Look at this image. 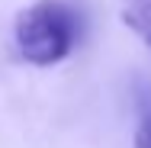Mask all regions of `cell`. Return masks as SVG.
I'll use <instances>...</instances> for the list:
<instances>
[{
    "instance_id": "obj_1",
    "label": "cell",
    "mask_w": 151,
    "mask_h": 148,
    "mask_svg": "<svg viewBox=\"0 0 151 148\" xmlns=\"http://www.w3.org/2000/svg\"><path fill=\"white\" fill-rule=\"evenodd\" d=\"M74 39H77L74 13L58 0H39L16 16V45L29 64L39 68L58 64L61 58L71 55Z\"/></svg>"
},
{
    "instance_id": "obj_2",
    "label": "cell",
    "mask_w": 151,
    "mask_h": 148,
    "mask_svg": "<svg viewBox=\"0 0 151 148\" xmlns=\"http://www.w3.org/2000/svg\"><path fill=\"white\" fill-rule=\"evenodd\" d=\"M122 19L151 48V0H122Z\"/></svg>"
},
{
    "instance_id": "obj_3",
    "label": "cell",
    "mask_w": 151,
    "mask_h": 148,
    "mask_svg": "<svg viewBox=\"0 0 151 148\" xmlns=\"http://www.w3.org/2000/svg\"><path fill=\"white\" fill-rule=\"evenodd\" d=\"M138 132H135V145L138 148H151V93H145L142 100H138Z\"/></svg>"
}]
</instances>
